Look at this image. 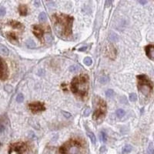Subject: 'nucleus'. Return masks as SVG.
<instances>
[{
	"label": "nucleus",
	"instance_id": "nucleus-5",
	"mask_svg": "<svg viewBox=\"0 0 154 154\" xmlns=\"http://www.w3.org/2000/svg\"><path fill=\"white\" fill-rule=\"evenodd\" d=\"M107 110V105L105 101L100 97H97L96 102V110L93 115V119L94 120H99L100 118H103L106 114Z\"/></svg>",
	"mask_w": 154,
	"mask_h": 154
},
{
	"label": "nucleus",
	"instance_id": "nucleus-1",
	"mask_svg": "<svg viewBox=\"0 0 154 154\" xmlns=\"http://www.w3.org/2000/svg\"><path fill=\"white\" fill-rule=\"evenodd\" d=\"M55 30L59 36L67 38L71 35V25L73 18L64 14H55L52 16Z\"/></svg>",
	"mask_w": 154,
	"mask_h": 154
},
{
	"label": "nucleus",
	"instance_id": "nucleus-10",
	"mask_svg": "<svg viewBox=\"0 0 154 154\" xmlns=\"http://www.w3.org/2000/svg\"><path fill=\"white\" fill-rule=\"evenodd\" d=\"M32 31L34 35L36 36L37 38H39L40 41H43V30L40 26L38 25H34L32 27Z\"/></svg>",
	"mask_w": 154,
	"mask_h": 154
},
{
	"label": "nucleus",
	"instance_id": "nucleus-23",
	"mask_svg": "<svg viewBox=\"0 0 154 154\" xmlns=\"http://www.w3.org/2000/svg\"><path fill=\"white\" fill-rule=\"evenodd\" d=\"M24 100V96L22 94V93H19V94H18L17 97H16V100H17L18 103H22Z\"/></svg>",
	"mask_w": 154,
	"mask_h": 154
},
{
	"label": "nucleus",
	"instance_id": "nucleus-27",
	"mask_svg": "<svg viewBox=\"0 0 154 154\" xmlns=\"http://www.w3.org/2000/svg\"><path fill=\"white\" fill-rule=\"evenodd\" d=\"M148 154H154V148L152 143H150L148 147Z\"/></svg>",
	"mask_w": 154,
	"mask_h": 154
},
{
	"label": "nucleus",
	"instance_id": "nucleus-28",
	"mask_svg": "<svg viewBox=\"0 0 154 154\" xmlns=\"http://www.w3.org/2000/svg\"><path fill=\"white\" fill-rule=\"evenodd\" d=\"M5 130H6V125L2 121H0V134L3 133Z\"/></svg>",
	"mask_w": 154,
	"mask_h": 154
},
{
	"label": "nucleus",
	"instance_id": "nucleus-22",
	"mask_svg": "<svg viewBox=\"0 0 154 154\" xmlns=\"http://www.w3.org/2000/svg\"><path fill=\"white\" fill-rule=\"evenodd\" d=\"M84 64H86L87 66H90V65H92V59H91L90 57H86L84 59Z\"/></svg>",
	"mask_w": 154,
	"mask_h": 154
},
{
	"label": "nucleus",
	"instance_id": "nucleus-12",
	"mask_svg": "<svg viewBox=\"0 0 154 154\" xmlns=\"http://www.w3.org/2000/svg\"><path fill=\"white\" fill-rule=\"evenodd\" d=\"M9 24L10 27H12L13 28L15 29H23V24H21L19 22L15 21V20H11L9 22Z\"/></svg>",
	"mask_w": 154,
	"mask_h": 154
},
{
	"label": "nucleus",
	"instance_id": "nucleus-16",
	"mask_svg": "<svg viewBox=\"0 0 154 154\" xmlns=\"http://www.w3.org/2000/svg\"><path fill=\"white\" fill-rule=\"evenodd\" d=\"M19 13L21 14V15H27V7L25 6V5H20L19 7Z\"/></svg>",
	"mask_w": 154,
	"mask_h": 154
},
{
	"label": "nucleus",
	"instance_id": "nucleus-19",
	"mask_svg": "<svg viewBox=\"0 0 154 154\" xmlns=\"http://www.w3.org/2000/svg\"><path fill=\"white\" fill-rule=\"evenodd\" d=\"M38 19H39L40 22H45L47 21V19H48V17H47V15L44 12H41L39 14V15H38Z\"/></svg>",
	"mask_w": 154,
	"mask_h": 154
},
{
	"label": "nucleus",
	"instance_id": "nucleus-8",
	"mask_svg": "<svg viewBox=\"0 0 154 154\" xmlns=\"http://www.w3.org/2000/svg\"><path fill=\"white\" fill-rule=\"evenodd\" d=\"M29 109L31 110L32 112H41L45 110V106L43 103L40 102H34V103H31L29 104Z\"/></svg>",
	"mask_w": 154,
	"mask_h": 154
},
{
	"label": "nucleus",
	"instance_id": "nucleus-34",
	"mask_svg": "<svg viewBox=\"0 0 154 154\" xmlns=\"http://www.w3.org/2000/svg\"><path fill=\"white\" fill-rule=\"evenodd\" d=\"M106 151V148H105V146H102L100 148V153H102V152H105Z\"/></svg>",
	"mask_w": 154,
	"mask_h": 154
},
{
	"label": "nucleus",
	"instance_id": "nucleus-6",
	"mask_svg": "<svg viewBox=\"0 0 154 154\" xmlns=\"http://www.w3.org/2000/svg\"><path fill=\"white\" fill-rule=\"evenodd\" d=\"M8 77V67L3 59L0 58V80H5Z\"/></svg>",
	"mask_w": 154,
	"mask_h": 154
},
{
	"label": "nucleus",
	"instance_id": "nucleus-31",
	"mask_svg": "<svg viewBox=\"0 0 154 154\" xmlns=\"http://www.w3.org/2000/svg\"><path fill=\"white\" fill-rule=\"evenodd\" d=\"M62 112V114L64 116L66 117V118H70L71 117V114L69 113V112H65V111H62L61 112Z\"/></svg>",
	"mask_w": 154,
	"mask_h": 154
},
{
	"label": "nucleus",
	"instance_id": "nucleus-17",
	"mask_svg": "<svg viewBox=\"0 0 154 154\" xmlns=\"http://www.w3.org/2000/svg\"><path fill=\"white\" fill-rule=\"evenodd\" d=\"M116 116L118 118H122L125 115V111L124 109L119 108V109H117L116 111Z\"/></svg>",
	"mask_w": 154,
	"mask_h": 154
},
{
	"label": "nucleus",
	"instance_id": "nucleus-18",
	"mask_svg": "<svg viewBox=\"0 0 154 154\" xmlns=\"http://www.w3.org/2000/svg\"><path fill=\"white\" fill-rule=\"evenodd\" d=\"M87 136H89V138L91 139V141H92V144H95L96 141V136L94 135V133H92V132L87 131Z\"/></svg>",
	"mask_w": 154,
	"mask_h": 154
},
{
	"label": "nucleus",
	"instance_id": "nucleus-3",
	"mask_svg": "<svg viewBox=\"0 0 154 154\" xmlns=\"http://www.w3.org/2000/svg\"><path fill=\"white\" fill-rule=\"evenodd\" d=\"M81 148L82 145L79 141L70 140L60 148L59 151L62 154H77L79 153Z\"/></svg>",
	"mask_w": 154,
	"mask_h": 154
},
{
	"label": "nucleus",
	"instance_id": "nucleus-4",
	"mask_svg": "<svg viewBox=\"0 0 154 154\" xmlns=\"http://www.w3.org/2000/svg\"><path fill=\"white\" fill-rule=\"evenodd\" d=\"M153 84L145 76H138V88L145 96H148L153 90Z\"/></svg>",
	"mask_w": 154,
	"mask_h": 154
},
{
	"label": "nucleus",
	"instance_id": "nucleus-32",
	"mask_svg": "<svg viewBox=\"0 0 154 154\" xmlns=\"http://www.w3.org/2000/svg\"><path fill=\"white\" fill-rule=\"evenodd\" d=\"M5 89H6V91H7L8 92H11L13 90V87L10 86V85H7V86H5Z\"/></svg>",
	"mask_w": 154,
	"mask_h": 154
},
{
	"label": "nucleus",
	"instance_id": "nucleus-26",
	"mask_svg": "<svg viewBox=\"0 0 154 154\" xmlns=\"http://www.w3.org/2000/svg\"><path fill=\"white\" fill-rule=\"evenodd\" d=\"M129 100H130V101H132V102H135V101L137 100L136 95L135 94V93H131V94L129 95Z\"/></svg>",
	"mask_w": 154,
	"mask_h": 154
},
{
	"label": "nucleus",
	"instance_id": "nucleus-21",
	"mask_svg": "<svg viewBox=\"0 0 154 154\" xmlns=\"http://www.w3.org/2000/svg\"><path fill=\"white\" fill-rule=\"evenodd\" d=\"M100 141L102 142L105 143L107 141V135L106 133H104V132H100Z\"/></svg>",
	"mask_w": 154,
	"mask_h": 154
},
{
	"label": "nucleus",
	"instance_id": "nucleus-30",
	"mask_svg": "<svg viewBox=\"0 0 154 154\" xmlns=\"http://www.w3.org/2000/svg\"><path fill=\"white\" fill-rule=\"evenodd\" d=\"M6 14V9L3 7H0V16H3Z\"/></svg>",
	"mask_w": 154,
	"mask_h": 154
},
{
	"label": "nucleus",
	"instance_id": "nucleus-29",
	"mask_svg": "<svg viewBox=\"0 0 154 154\" xmlns=\"http://www.w3.org/2000/svg\"><path fill=\"white\" fill-rule=\"evenodd\" d=\"M90 112H91L90 108H86L84 109V116H87L90 115Z\"/></svg>",
	"mask_w": 154,
	"mask_h": 154
},
{
	"label": "nucleus",
	"instance_id": "nucleus-14",
	"mask_svg": "<svg viewBox=\"0 0 154 154\" xmlns=\"http://www.w3.org/2000/svg\"><path fill=\"white\" fill-rule=\"evenodd\" d=\"M26 45L28 48H36V44H35V43L33 41L32 39H31V38H28V39H27L26 41Z\"/></svg>",
	"mask_w": 154,
	"mask_h": 154
},
{
	"label": "nucleus",
	"instance_id": "nucleus-2",
	"mask_svg": "<svg viewBox=\"0 0 154 154\" xmlns=\"http://www.w3.org/2000/svg\"><path fill=\"white\" fill-rule=\"evenodd\" d=\"M89 88V78L86 74L74 77L71 83V90L74 94L81 98L86 97Z\"/></svg>",
	"mask_w": 154,
	"mask_h": 154
},
{
	"label": "nucleus",
	"instance_id": "nucleus-15",
	"mask_svg": "<svg viewBox=\"0 0 154 154\" xmlns=\"http://www.w3.org/2000/svg\"><path fill=\"white\" fill-rule=\"evenodd\" d=\"M0 54H2V56H7L9 54V49L7 47L0 45Z\"/></svg>",
	"mask_w": 154,
	"mask_h": 154
},
{
	"label": "nucleus",
	"instance_id": "nucleus-24",
	"mask_svg": "<svg viewBox=\"0 0 154 154\" xmlns=\"http://www.w3.org/2000/svg\"><path fill=\"white\" fill-rule=\"evenodd\" d=\"M7 37L9 38V39H17V36H16L15 33H14V32H9V33H8Z\"/></svg>",
	"mask_w": 154,
	"mask_h": 154
},
{
	"label": "nucleus",
	"instance_id": "nucleus-33",
	"mask_svg": "<svg viewBox=\"0 0 154 154\" xmlns=\"http://www.w3.org/2000/svg\"><path fill=\"white\" fill-rule=\"evenodd\" d=\"M87 47L86 46H85V47H82V48H79V51H86L87 50Z\"/></svg>",
	"mask_w": 154,
	"mask_h": 154
},
{
	"label": "nucleus",
	"instance_id": "nucleus-11",
	"mask_svg": "<svg viewBox=\"0 0 154 154\" xmlns=\"http://www.w3.org/2000/svg\"><path fill=\"white\" fill-rule=\"evenodd\" d=\"M145 51H146L147 56L150 59L154 60V45L153 44L148 45L146 48H145Z\"/></svg>",
	"mask_w": 154,
	"mask_h": 154
},
{
	"label": "nucleus",
	"instance_id": "nucleus-35",
	"mask_svg": "<svg viewBox=\"0 0 154 154\" xmlns=\"http://www.w3.org/2000/svg\"><path fill=\"white\" fill-rule=\"evenodd\" d=\"M139 2H140L141 4H146V3H147V2H146V1H140Z\"/></svg>",
	"mask_w": 154,
	"mask_h": 154
},
{
	"label": "nucleus",
	"instance_id": "nucleus-25",
	"mask_svg": "<svg viewBox=\"0 0 154 154\" xmlns=\"http://www.w3.org/2000/svg\"><path fill=\"white\" fill-rule=\"evenodd\" d=\"M115 94V92H114V91L112 90V89H108V90H107V92H106V96H108V97H112V96H114Z\"/></svg>",
	"mask_w": 154,
	"mask_h": 154
},
{
	"label": "nucleus",
	"instance_id": "nucleus-7",
	"mask_svg": "<svg viewBox=\"0 0 154 154\" xmlns=\"http://www.w3.org/2000/svg\"><path fill=\"white\" fill-rule=\"evenodd\" d=\"M10 148H11V150L15 151L18 154H23L27 149L26 144L23 142H18L15 143V144H13L10 146Z\"/></svg>",
	"mask_w": 154,
	"mask_h": 154
},
{
	"label": "nucleus",
	"instance_id": "nucleus-20",
	"mask_svg": "<svg viewBox=\"0 0 154 154\" xmlns=\"http://www.w3.org/2000/svg\"><path fill=\"white\" fill-rule=\"evenodd\" d=\"M108 80H109V79H108V77L107 76H101L100 77V82L101 84H107L108 82Z\"/></svg>",
	"mask_w": 154,
	"mask_h": 154
},
{
	"label": "nucleus",
	"instance_id": "nucleus-13",
	"mask_svg": "<svg viewBox=\"0 0 154 154\" xmlns=\"http://www.w3.org/2000/svg\"><path fill=\"white\" fill-rule=\"evenodd\" d=\"M133 150V147L131 146L130 144H126L122 148V154H128L129 153H131V151Z\"/></svg>",
	"mask_w": 154,
	"mask_h": 154
},
{
	"label": "nucleus",
	"instance_id": "nucleus-9",
	"mask_svg": "<svg viewBox=\"0 0 154 154\" xmlns=\"http://www.w3.org/2000/svg\"><path fill=\"white\" fill-rule=\"evenodd\" d=\"M105 53L110 59H113L116 57V49L115 48V47L113 45L109 43L105 48Z\"/></svg>",
	"mask_w": 154,
	"mask_h": 154
}]
</instances>
